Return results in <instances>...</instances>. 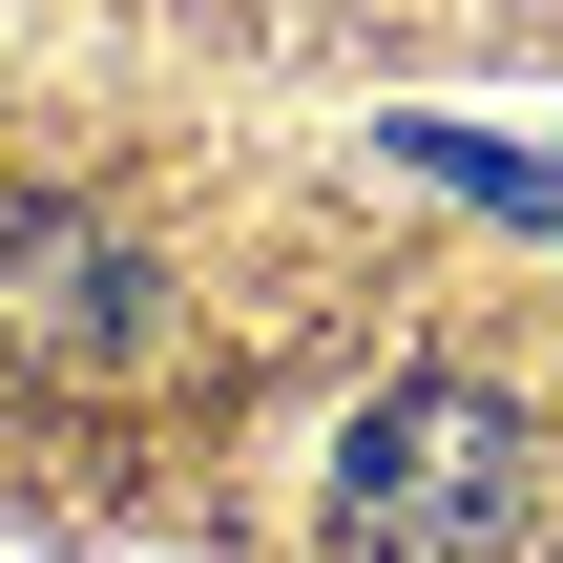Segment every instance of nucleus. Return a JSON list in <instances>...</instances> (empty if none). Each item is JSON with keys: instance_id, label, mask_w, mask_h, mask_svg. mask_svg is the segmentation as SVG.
Masks as SVG:
<instances>
[{"instance_id": "1", "label": "nucleus", "mask_w": 563, "mask_h": 563, "mask_svg": "<svg viewBox=\"0 0 563 563\" xmlns=\"http://www.w3.org/2000/svg\"><path fill=\"white\" fill-rule=\"evenodd\" d=\"M501 501H522L501 397L418 376V397H376L355 460H334V563H481V543H501Z\"/></svg>"}]
</instances>
